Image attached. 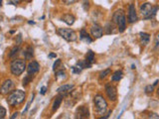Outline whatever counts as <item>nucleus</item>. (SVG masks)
Instances as JSON below:
<instances>
[{
    "label": "nucleus",
    "mask_w": 159,
    "mask_h": 119,
    "mask_svg": "<svg viewBox=\"0 0 159 119\" xmlns=\"http://www.w3.org/2000/svg\"><path fill=\"white\" fill-rule=\"evenodd\" d=\"M105 92H107V97L112 101H115L117 99V91L115 86H112V84H107L105 86Z\"/></svg>",
    "instance_id": "7"
},
{
    "label": "nucleus",
    "mask_w": 159,
    "mask_h": 119,
    "mask_svg": "<svg viewBox=\"0 0 159 119\" xmlns=\"http://www.w3.org/2000/svg\"><path fill=\"white\" fill-rule=\"evenodd\" d=\"M158 10V6H152L151 3H143L140 6V13L144 17L145 20H150L153 19L156 15V12Z\"/></svg>",
    "instance_id": "1"
},
{
    "label": "nucleus",
    "mask_w": 159,
    "mask_h": 119,
    "mask_svg": "<svg viewBox=\"0 0 159 119\" xmlns=\"http://www.w3.org/2000/svg\"><path fill=\"white\" fill-rule=\"evenodd\" d=\"M63 101V96H59V97H56L54 100V102H53V105H52V110L53 111H56L58 108L60 107V105H61Z\"/></svg>",
    "instance_id": "18"
},
{
    "label": "nucleus",
    "mask_w": 159,
    "mask_h": 119,
    "mask_svg": "<svg viewBox=\"0 0 159 119\" xmlns=\"http://www.w3.org/2000/svg\"><path fill=\"white\" fill-rule=\"evenodd\" d=\"M39 70H40V65L35 61L29 63V65H27V72L28 74H31V76H34L35 74H37L39 72Z\"/></svg>",
    "instance_id": "12"
},
{
    "label": "nucleus",
    "mask_w": 159,
    "mask_h": 119,
    "mask_svg": "<svg viewBox=\"0 0 159 119\" xmlns=\"http://www.w3.org/2000/svg\"><path fill=\"white\" fill-rule=\"evenodd\" d=\"M15 43H16V46H20L21 44H22V35H18L17 38H16L15 40Z\"/></svg>",
    "instance_id": "30"
},
{
    "label": "nucleus",
    "mask_w": 159,
    "mask_h": 119,
    "mask_svg": "<svg viewBox=\"0 0 159 119\" xmlns=\"http://www.w3.org/2000/svg\"><path fill=\"white\" fill-rule=\"evenodd\" d=\"M49 57L50 58H56V54H53V53H52V54L49 55Z\"/></svg>",
    "instance_id": "40"
},
{
    "label": "nucleus",
    "mask_w": 159,
    "mask_h": 119,
    "mask_svg": "<svg viewBox=\"0 0 159 119\" xmlns=\"http://www.w3.org/2000/svg\"><path fill=\"white\" fill-rule=\"evenodd\" d=\"M158 46H159V33L157 34V36L155 38V48H158Z\"/></svg>",
    "instance_id": "36"
},
{
    "label": "nucleus",
    "mask_w": 159,
    "mask_h": 119,
    "mask_svg": "<svg viewBox=\"0 0 159 119\" xmlns=\"http://www.w3.org/2000/svg\"><path fill=\"white\" fill-rule=\"evenodd\" d=\"M46 91H47V87L46 86H43L42 88H41V94H43V95H44V94L46 93Z\"/></svg>",
    "instance_id": "38"
},
{
    "label": "nucleus",
    "mask_w": 159,
    "mask_h": 119,
    "mask_svg": "<svg viewBox=\"0 0 159 119\" xmlns=\"http://www.w3.org/2000/svg\"><path fill=\"white\" fill-rule=\"evenodd\" d=\"M61 63H62V61L61 60H56V62L54 63V65H53V70H56L58 69V67H59L60 65H61Z\"/></svg>",
    "instance_id": "31"
},
{
    "label": "nucleus",
    "mask_w": 159,
    "mask_h": 119,
    "mask_svg": "<svg viewBox=\"0 0 159 119\" xmlns=\"http://www.w3.org/2000/svg\"><path fill=\"white\" fill-rule=\"evenodd\" d=\"M26 69V64L25 61L23 60H13L10 65V70L12 72V74L18 77L20 74H22L24 72V70Z\"/></svg>",
    "instance_id": "4"
},
{
    "label": "nucleus",
    "mask_w": 159,
    "mask_h": 119,
    "mask_svg": "<svg viewBox=\"0 0 159 119\" xmlns=\"http://www.w3.org/2000/svg\"><path fill=\"white\" fill-rule=\"evenodd\" d=\"M136 21H137V15H136L135 6L133 4H130L128 7V22L129 23H134Z\"/></svg>",
    "instance_id": "13"
},
{
    "label": "nucleus",
    "mask_w": 159,
    "mask_h": 119,
    "mask_svg": "<svg viewBox=\"0 0 159 119\" xmlns=\"http://www.w3.org/2000/svg\"><path fill=\"white\" fill-rule=\"evenodd\" d=\"M112 20H114V23L117 25L119 32H124L126 28V17H125L124 12L122 10H116L112 16Z\"/></svg>",
    "instance_id": "3"
},
{
    "label": "nucleus",
    "mask_w": 159,
    "mask_h": 119,
    "mask_svg": "<svg viewBox=\"0 0 159 119\" xmlns=\"http://www.w3.org/2000/svg\"><path fill=\"white\" fill-rule=\"evenodd\" d=\"M32 79H33V77L31 76V74H28V76H26L25 79H23V86H27L29 82L32 81Z\"/></svg>",
    "instance_id": "24"
},
{
    "label": "nucleus",
    "mask_w": 159,
    "mask_h": 119,
    "mask_svg": "<svg viewBox=\"0 0 159 119\" xmlns=\"http://www.w3.org/2000/svg\"><path fill=\"white\" fill-rule=\"evenodd\" d=\"M23 55L26 60H31L33 57H34V50H33L32 47H28L27 49L24 51Z\"/></svg>",
    "instance_id": "16"
},
{
    "label": "nucleus",
    "mask_w": 159,
    "mask_h": 119,
    "mask_svg": "<svg viewBox=\"0 0 159 119\" xmlns=\"http://www.w3.org/2000/svg\"><path fill=\"white\" fill-rule=\"evenodd\" d=\"M57 33L59 36L66 40L67 42H75L77 40V34L74 30L72 29H67V28H59L57 30Z\"/></svg>",
    "instance_id": "6"
},
{
    "label": "nucleus",
    "mask_w": 159,
    "mask_h": 119,
    "mask_svg": "<svg viewBox=\"0 0 159 119\" xmlns=\"http://www.w3.org/2000/svg\"><path fill=\"white\" fill-rule=\"evenodd\" d=\"M6 115V109L0 105V119H3Z\"/></svg>",
    "instance_id": "26"
},
{
    "label": "nucleus",
    "mask_w": 159,
    "mask_h": 119,
    "mask_svg": "<svg viewBox=\"0 0 159 119\" xmlns=\"http://www.w3.org/2000/svg\"><path fill=\"white\" fill-rule=\"evenodd\" d=\"M34 96H35V95H34V94H33V96H32V98H31V100H30V101H29V102L27 103V106H26V108H25V110H24V111H23V114H24V113H25V112H27V111H28V109H29V107H30V104H31V103H32V101H33V98H34Z\"/></svg>",
    "instance_id": "34"
},
{
    "label": "nucleus",
    "mask_w": 159,
    "mask_h": 119,
    "mask_svg": "<svg viewBox=\"0 0 159 119\" xmlns=\"http://www.w3.org/2000/svg\"><path fill=\"white\" fill-rule=\"evenodd\" d=\"M75 20H76V18H75L74 15H72V14H65L64 16L62 17V21H64L66 24H68V25H73L75 23Z\"/></svg>",
    "instance_id": "14"
},
{
    "label": "nucleus",
    "mask_w": 159,
    "mask_h": 119,
    "mask_svg": "<svg viewBox=\"0 0 159 119\" xmlns=\"http://www.w3.org/2000/svg\"><path fill=\"white\" fill-rule=\"evenodd\" d=\"M105 29V33L107 34L114 33V23H107Z\"/></svg>",
    "instance_id": "22"
},
{
    "label": "nucleus",
    "mask_w": 159,
    "mask_h": 119,
    "mask_svg": "<svg viewBox=\"0 0 159 119\" xmlns=\"http://www.w3.org/2000/svg\"><path fill=\"white\" fill-rule=\"evenodd\" d=\"M158 84V81H155V82H154V84H153V86H156V84Z\"/></svg>",
    "instance_id": "41"
},
{
    "label": "nucleus",
    "mask_w": 159,
    "mask_h": 119,
    "mask_svg": "<svg viewBox=\"0 0 159 119\" xmlns=\"http://www.w3.org/2000/svg\"><path fill=\"white\" fill-rule=\"evenodd\" d=\"M72 69H73V72H75V74H80V72H82V69L80 67H78V65H76V67H73Z\"/></svg>",
    "instance_id": "32"
},
{
    "label": "nucleus",
    "mask_w": 159,
    "mask_h": 119,
    "mask_svg": "<svg viewBox=\"0 0 159 119\" xmlns=\"http://www.w3.org/2000/svg\"><path fill=\"white\" fill-rule=\"evenodd\" d=\"M76 117L80 119H84V118H89L90 117V111L89 108L86 106H80V107L76 110Z\"/></svg>",
    "instance_id": "9"
},
{
    "label": "nucleus",
    "mask_w": 159,
    "mask_h": 119,
    "mask_svg": "<svg viewBox=\"0 0 159 119\" xmlns=\"http://www.w3.org/2000/svg\"><path fill=\"white\" fill-rule=\"evenodd\" d=\"M86 61H88L90 64L93 65V63L95 62V53L93 52V51H88V53H86Z\"/></svg>",
    "instance_id": "21"
},
{
    "label": "nucleus",
    "mask_w": 159,
    "mask_h": 119,
    "mask_svg": "<svg viewBox=\"0 0 159 119\" xmlns=\"http://www.w3.org/2000/svg\"><path fill=\"white\" fill-rule=\"evenodd\" d=\"M25 99V92L23 90H20V89H17V90L12 91L10 94L7 97V103L11 106H15L18 105V104L22 103Z\"/></svg>",
    "instance_id": "2"
},
{
    "label": "nucleus",
    "mask_w": 159,
    "mask_h": 119,
    "mask_svg": "<svg viewBox=\"0 0 159 119\" xmlns=\"http://www.w3.org/2000/svg\"><path fill=\"white\" fill-rule=\"evenodd\" d=\"M153 89H154V86H147L145 87V92L147 94H151L153 92Z\"/></svg>",
    "instance_id": "29"
},
{
    "label": "nucleus",
    "mask_w": 159,
    "mask_h": 119,
    "mask_svg": "<svg viewBox=\"0 0 159 119\" xmlns=\"http://www.w3.org/2000/svg\"><path fill=\"white\" fill-rule=\"evenodd\" d=\"M83 8L85 11L89 10V8H90V2H89V0H83Z\"/></svg>",
    "instance_id": "27"
},
{
    "label": "nucleus",
    "mask_w": 159,
    "mask_h": 119,
    "mask_svg": "<svg viewBox=\"0 0 159 119\" xmlns=\"http://www.w3.org/2000/svg\"><path fill=\"white\" fill-rule=\"evenodd\" d=\"M110 72H112V70H110V69L105 70L103 72H102L100 74V79H105V77H107V74H110Z\"/></svg>",
    "instance_id": "23"
},
{
    "label": "nucleus",
    "mask_w": 159,
    "mask_h": 119,
    "mask_svg": "<svg viewBox=\"0 0 159 119\" xmlns=\"http://www.w3.org/2000/svg\"><path fill=\"white\" fill-rule=\"evenodd\" d=\"M65 76H66V74H65L64 70H60V72H58L56 74V79H64Z\"/></svg>",
    "instance_id": "28"
},
{
    "label": "nucleus",
    "mask_w": 159,
    "mask_h": 119,
    "mask_svg": "<svg viewBox=\"0 0 159 119\" xmlns=\"http://www.w3.org/2000/svg\"><path fill=\"white\" fill-rule=\"evenodd\" d=\"M18 51H19V46H16V47H14L13 49L11 50L10 54H9V57H10V58H13V56L17 54Z\"/></svg>",
    "instance_id": "25"
},
{
    "label": "nucleus",
    "mask_w": 159,
    "mask_h": 119,
    "mask_svg": "<svg viewBox=\"0 0 159 119\" xmlns=\"http://www.w3.org/2000/svg\"><path fill=\"white\" fill-rule=\"evenodd\" d=\"M17 115H18V112H16V113H14L13 115L11 116V119H14V118H16L17 117Z\"/></svg>",
    "instance_id": "39"
},
{
    "label": "nucleus",
    "mask_w": 159,
    "mask_h": 119,
    "mask_svg": "<svg viewBox=\"0 0 159 119\" xmlns=\"http://www.w3.org/2000/svg\"><path fill=\"white\" fill-rule=\"evenodd\" d=\"M93 102H95V107L97 109L98 113L100 114V115H103L107 110V102L105 99L103 95L100 94H98V95L95 96L93 98Z\"/></svg>",
    "instance_id": "5"
},
{
    "label": "nucleus",
    "mask_w": 159,
    "mask_h": 119,
    "mask_svg": "<svg viewBox=\"0 0 159 119\" xmlns=\"http://www.w3.org/2000/svg\"><path fill=\"white\" fill-rule=\"evenodd\" d=\"M123 77V72H121V70H116V72H114V74H112V79L114 81H119L120 79Z\"/></svg>",
    "instance_id": "19"
},
{
    "label": "nucleus",
    "mask_w": 159,
    "mask_h": 119,
    "mask_svg": "<svg viewBox=\"0 0 159 119\" xmlns=\"http://www.w3.org/2000/svg\"><path fill=\"white\" fill-rule=\"evenodd\" d=\"M2 5V0H0V6Z\"/></svg>",
    "instance_id": "44"
},
{
    "label": "nucleus",
    "mask_w": 159,
    "mask_h": 119,
    "mask_svg": "<svg viewBox=\"0 0 159 119\" xmlns=\"http://www.w3.org/2000/svg\"><path fill=\"white\" fill-rule=\"evenodd\" d=\"M139 36H140V40H141V43L142 45H147V44L149 43V40H150V35L147 33H143L141 32L140 34H139Z\"/></svg>",
    "instance_id": "17"
},
{
    "label": "nucleus",
    "mask_w": 159,
    "mask_h": 119,
    "mask_svg": "<svg viewBox=\"0 0 159 119\" xmlns=\"http://www.w3.org/2000/svg\"><path fill=\"white\" fill-rule=\"evenodd\" d=\"M29 24H35V22H33V21H29Z\"/></svg>",
    "instance_id": "42"
},
{
    "label": "nucleus",
    "mask_w": 159,
    "mask_h": 119,
    "mask_svg": "<svg viewBox=\"0 0 159 119\" xmlns=\"http://www.w3.org/2000/svg\"><path fill=\"white\" fill-rule=\"evenodd\" d=\"M80 38H81V40L82 41H84V42H86V43H88V44H90L93 42V40H91V38L89 36V34L86 32L85 30H82L81 31V33H80Z\"/></svg>",
    "instance_id": "15"
},
{
    "label": "nucleus",
    "mask_w": 159,
    "mask_h": 119,
    "mask_svg": "<svg viewBox=\"0 0 159 119\" xmlns=\"http://www.w3.org/2000/svg\"><path fill=\"white\" fill-rule=\"evenodd\" d=\"M77 65L83 70V69H90V68L91 67V64H90L88 61L85 60V61H80V62H78Z\"/></svg>",
    "instance_id": "20"
},
{
    "label": "nucleus",
    "mask_w": 159,
    "mask_h": 119,
    "mask_svg": "<svg viewBox=\"0 0 159 119\" xmlns=\"http://www.w3.org/2000/svg\"><path fill=\"white\" fill-rule=\"evenodd\" d=\"M91 34L93 38L100 39V38H102V36L103 35V30L100 25L95 24V25H93L91 27Z\"/></svg>",
    "instance_id": "11"
},
{
    "label": "nucleus",
    "mask_w": 159,
    "mask_h": 119,
    "mask_svg": "<svg viewBox=\"0 0 159 119\" xmlns=\"http://www.w3.org/2000/svg\"><path fill=\"white\" fill-rule=\"evenodd\" d=\"M149 118H156V119H159V115L155 113H151L150 115H149Z\"/></svg>",
    "instance_id": "37"
},
{
    "label": "nucleus",
    "mask_w": 159,
    "mask_h": 119,
    "mask_svg": "<svg viewBox=\"0 0 159 119\" xmlns=\"http://www.w3.org/2000/svg\"><path fill=\"white\" fill-rule=\"evenodd\" d=\"M14 87V82L11 79H6L4 81L3 84L0 86V93L2 94H6L8 92H10L12 90V88Z\"/></svg>",
    "instance_id": "8"
},
{
    "label": "nucleus",
    "mask_w": 159,
    "mask_h": 119,
    "mask_svg": "<svg viewBox=\"0 0 159 119\" xmlns=\"http://www.w3.org/2000/svg\"><path fill=\"white\" fill-rule=\"evenodd\" d=\"M22 1H24V0H10V4H12V5H17V4L21 3Z\"/></svg>",
    "instance_id": "35"
},
{
    "label": "nucleus",
    "mask_w": 159,
    "mask_h": 119,
    "mask_svg": "<svg viewBox=\"0 0 159 119\" xmlns=\"http://www.w3.org/2000/svg\"><path fill=\"white\" fill-rule=\"evenodd\" d=\"M157 94H158V96H159V87L157 88Z\"/></svg>",
    "instance_id": "43"
},
{
    "label": "nucleus",
    "mask_w": 159,
    "mask_h": 119,
    "mask_svg": "<svg viewBox=\"0 0 159 119\" xmlns=\"http://www.w3.org/2000/svg\"><path fill=\"white\" fill-rule=\"evenodd\" d=\"M74 84H63L57 89V92L62 96H66L67 94L71 93L72 90L74 89Z\"/></svg>",
    "instance_id": "10"
},
{
    "label": "nucleus",
    "mask_w": 159,
    "mask_h": 119,
    "mask_svg": "<svg viewBox=\"0 0 159 119\" xmlns=\"http://www.w3.org/2000/svg\"><path fill=\"white\" fill-rule=\"evenodd\" d=\"M63 2H64L65 4H67V5H70V4H74L76 3L78 0H62Z\"/></svg>",
    "instance_id": "33"
}]
</instances>
